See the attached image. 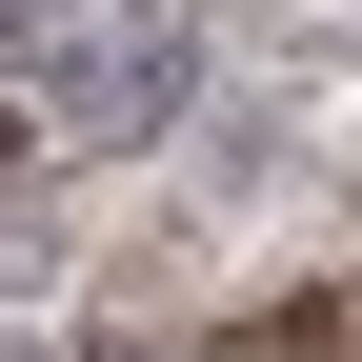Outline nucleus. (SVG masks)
Listing matches in <instances>:
<instances>
[{
  "mask_svg": "<svg viewBox=\"0 0 362 362\" xmlns=\"http://www.w3.org/2000/svg\"><path fill=\"white\" fill-rule=\"evenodd\" d=\"M181 81H202L181 21H81L61 61H40V101H61V121H181Z\"/></svg>",
  "mask_w": 362,
  "mask_h": 362,
  "instance_id": "f257e3e1",
  "label": "nucleus"
},
{
  "mask_svg": "<svg viewBox=\"0 0 362 362\" xmlns=\"http://www.w3.org/2000/svg\"><path fill=\"white\" fill-rule=\"evenodd\" d=\"M0 161H21V121H0Z\"/></svg>",
  "mask_w": 362,
  "mask_h": 362,
  "instance_id": "f03ea898",
  "label": "nucleus"
}]
</instances>
